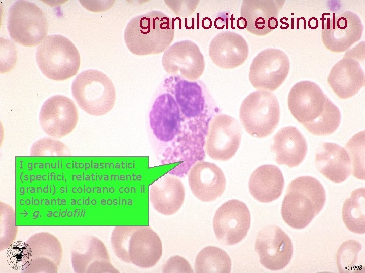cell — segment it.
<instances>
[{
	"label": "cell",
	"mask_w": 365,
	"mask_h": 273,
	"mask_svg": "<svg viewBox=\"0 0 365 273\" xmlns=\"http://www.w3.org/2000/svg\"><path fill=\"white\" fill-rule=\"evenodd\" d=\"M308 26L310 28L312 29L317 28L318 26V21L317 19L315 17L310 18L308 21Z\"/></svg>",
	"instance_id": "33"
},
{
	"label": "cell",
	"mask_w": 365,
	"mask_h": 273,
	"mask_svg": "<svg viewBox=\"0 0 365 273\" xmlns=\"http://www.w3.org/2000/svg\"><path fill=\"white\" fill-rule=\"evenodd\" d=\"M351 53L344 55L331 68L327 82L337 96L342 99L352 97L365 83V76L360 64Z\"/></svg>",
	"instance_id": "20"
},
{
	"label": "cell",
	"mask_w": 365,
	"mask_h": 273,
	"mask_svg": "<svg viewBox=\"0 0 365 273\" xmlns=\"http://www.w3.org/2000/svg\"><path fill=\"white\" fill-rule=\"evenodd\" d=\"M315 164L319 172L331 181L340 183L352 173V164L347 151L334 143H323L315 156Z\"/></svg>",
	"instance_id": "23"
},
{
	"label": "cell",
	"mask_w": 365,
	"mask_h": 273,
	"mask_svg": "<svg viewBox=\"0 0 365 273\" xmlns=\"http://www.w3.org/2000/svg\"><path fill=\"white\" fill-rule=\"evenodd\" d=\"M248 54L246 41L239 34L230 31L217 34L209 47L212 61L223 69H233L242 65Z\"/></svg>",
	"instance_id": "21"
},
{
	"label": "cell",
	"mask_w": 365,
	"mask_h": 273,
	"mask_svg": "<svg viewBox=\"0 0 365 273\" xmlns=\"http://www.w3.org/2000/svg\"><path fill=\"white\" fill-rule=\"evenodd\" d=\"M111 243L120 260L143 268L155 266L162 254L160 238L149 226H116Z\"/></svg>",
	"instance_id": "5"
},
{
	"label": "cell",
	"mask_w": 365,
	"mask_h": 273,
	"mask_svg": "<svg viewBox=\"0 0 365 273\" xmlns=\"http://www.w3.org/2000/svg\"><path fill=\"white\" fill-rule=\"evenodd\" d=\"M71 89L79 106L90 115H105L115 105L116 92L114 83L106 74L98 70L81 72L72 82Z\"/></svg>",
	"instance_id": "7"
},
{
	"label": "cell",
	"mask_w": 365,
	"mask_h": 273,
	"mask_svg": "<svg viewBox=\"0 0 365 273\" xmlns=\"http://www.w3.org/2000/svg\"><path fill=\"white\" fill-rule=\"evenodd\" d=\"M364 131L352 136L345 145L349 156L352 174L356 178L364 179Z\"/></svg>",
	"instance_id": "28"
},
{
	"label": "cell",
	"mask_w": 365,
	"mask_h": 273,
	"mask_svg": "<svg viewBox=\"0 0 365 273\" xmlns=\"http://www.w3.org/2000/svg\"><path fill=\"white\" fill-rule=\"evenodd\" d=\"M38 65L50 79L61 81L75 75L80 65L79 52L67 37L60 34L47 36L38 46Z\"/></svg>",
	"instance_id": "6"
},
{
	"label": "cell",
	"mask_w": 365,
	"mask_h": 273,
	"mask_svg": "<svg viewBox=\"0 0 365 273\" xmlns=\"http://www.w3.org/2000/svg\"><path fill=\"white\" fill-rule=\"evenodd\" d=\"M284 185L282 172L275 165H263L252 173L248 182L252 197L262 203H269L281 195Z\"/></svg>",
	"instance_id": "25"
},
{
	"label": "cell",
	"mask_w": 365,
	"mask_h": 273,
	"mask_svg": "<svg viewBox=\"0 0 365 273\" xmlns=\"http://www.w3.org/2000/svg\"><path fill=\"white\" fill-rule=\"evenodd\" d=\"M250 221V213L246 204L238 200H230L216 210L213 220L214 232L221 243L235 245L246 236Z\"/></svg>",
	"instance_id": "13"
},
{
	"label": "cell",
	"mask_w": 365,
	"mask_h": 273,
	"mask_svg": "<svg viewBox=\"0 0 365 273\" xmlns=\"http://www.w3.org/2000/svg\"><path fill=\"white\" fill-rule=\"evenodd\" d=\"M270 149L275 154V161L290 168L298 166L304 159L307 151V142L296 127L287 126L279 130L273 138Z\"/></svg>",
	"instance_id": "24"
},
{
	"label": "cell",
	"mask_w": 365,
	"mask_h": 273,
	"mask_svg": "<svg viewBox=\"0 0 365 273\" xmlns=\"http://www.w3.org/2000/svg\"><path fill=\"white\" fill-rule=\"evenodd\" d=\"M162 66L170 76H179L189 81H195L203 74L205 61L198 46L185 40L170 46L162 58Z\"/></svg>",
	"instance_id": "14"
},
{
	"label": "cell",
	"mask_w": 365,
	"mask_h": 273,
	"mask_svg": "<svg viewBox=\"0 0 365 273\" xmlns=\"http://www.w3.org/2000/svg\"><path fill=\"white\" fill-rule=\"evenodd\" d=\"M231 267V260L228 254L214 246L203 248L195 259V269L198 273H229Z\"/></svg>",
	"instance_id": "27"
},
{
	"label": "cell",
	"mask_w": 365,
	"mask_h": 273,
	"mask_svg": "<svg viewBox=\"0 0 365 273\" xmlns=\"http://www.w3.org/2000/svg\"><path fill=\"white\" fill-rule=\"evenodd\" d=\"M188 181L193 194L203 202L215 200L226 188V178L221 168L204 161L197 162L191 168Z\"/></svg>",
	"instance_id": "19"
},
{
	"label": "cell",
	"mask_w": 365,
	"mask_h": 273,
	"mask_svg": "<svg viewBox=\"0 0 365 273\" xmlns=\"http://www.w3.org/2000/svg\"><path fill=\"white\" fill-rule=\"evenodd\" d=\"M185 196V188L180 180L169 173L162 176L150 186V201L154 208L162 214L176 213L181 207Z\"/></svg>",
	"instance_id": "22"
},
{
	"label": "cell",
	"mask_w": 365,
	"mask_h": 273,
	"mask_svg": "<svg viewBox=\"0 0 365 273\" xmlns=\"http://www.w3.org/2000/svg\"><path fill=\"white\" fill-rule=\"evenodd\" d=\"M7 28L11 38L26 47L39 44L47 35L48 23L44 11L28 1L15 2L9 10Z\"/></svg>",
	"instance_id": "10"
},
{
	"label": "cell",
	"mask_w": 365,
	"mask_h": 273,
	"mask_svg": "<svg viewBox=\"0 0 365 273\" xmlns=\"http://www.w3.org/2000/svg\"><path fill=\"white\" fill-rule=\"evenodd\" d=\"M79 114L71 99L63 95H55L43 104L39 121L43 131L48 135L60 138L69 134L76 127Z\"/></svg>",
	"instance_id": "16"
},
{
	"label": "cell",
	"mask_w": 365,
	"mask_h": 273,
	"mask_svg": "<svg viewBox=\"0 0 365 273\" xmlns=\"http://www.w3.org/2000/svg\"><path fill=\"white\" fill-rule=\"evenodd\" d=\"M363 27L359 16L351 11L333 14L321 32L325 47L334 53L343 52L361 37Z\"/></svg>",
	"instance_id": "17"
},
{
	"label": "cell",
	"mask_w": 365,
	"mask_h": 273,
	"mask_svg": "<svg viewBox=\"0 0 365 273\" xmlns=\"http://www.w3.org/2000/svg\"><path fill=\"white\" fill-rule=\"evenodd\" d=\"M174 34L171 18L163 12L152 10L131 19L125 29L124 38L130 52L144 56L164 52Z\"/></svg>",
	"instance_id": "3"
},
{
	"label": "cell",
	"mask_w": 365,
	"mask_h": 273,
	"mask_svg": "<svg viewBox=\"0 0 365 273\" xmlns=\"http://www.w3.org/2000/svg\"><path fill=\"white\" fill-rule=\"evenodd\" d=\"M209 123L181 113L173 95L160 84L150 106L146 131L160 164L177 163L168 173L184 177L196 163L204 160Z\"/></svg>",
	"instance_id": "1"
},
{
	"label": "cell",
	"mask_w": 365,
	"mask_h": 273,
	"mask_svg": "<svg viewBox=\"0 0 365 273\" xmlns=\"http://www.w3.org/2000/svg\"><path fill=\"white\" fill-rule=\"evenodd\" d=\"M324 188L317 179L309 176L296 178L288 185L282 202L281 213L290 227H306L323 208Z\"/></svg>",
	"instance_id": "4"
},
{
	"label": "cell",
	"mask_w": 365,
	"mask_h": 273,
	"mask_svg": "<svg viewBox=\"0 0 365 273\" xmlns=\"http://www.w3.org/2000/svg\"><path fill=\"white\" fill-rule=\"evenodd\" d=\"M361 245L354 240L344 242L339 247L336 255V261L340 272H352L360 266L359 252Z\"/></svg>",
	"instance_id": "29"
},
{
	"label": "cell",
	"mask_w": 365,
	"mask_h": 273,
	"mask_svg": "<svg viewBox=\"0 0 365 273\" xmlns=\"http://www.w3.org/2000/svg\"><path fill=\"white\" fill-rule=\"evenodd\" d=\"M283 0H244L242 1L241 17L238 27L246 28L257 36H264L278 26V16L284 5Z\"/></svg>",
	"instance_id": "18"
},
{
	"label": "cell",
	"mask_w": 365,
	"mask_h": 273,
	"mask_svg": "<svg viewBox=\"0 0 365 273\" xmlns=\"http://www.w3.org/2000/svg\"><path fill=\"white\" fill-rule=\"evenodd\" d=\"M255 251L264 267L270 270H279L289 263L293 247L289 237L280 228L269 225L258 232Z\"/></svg>",
	"instance_id": "15"
},
{
	"label": "cell",
	"mask_w": 365,
	"mask_h": 273,
	"mask_svg": "<svg viewBox=\"0 0 365 273\" xmlns=\"http://www.w3.org/2000/svg\"><path fill=\"white\" fill-rule=\"evenodd\" d=\"M161 84L173 95L181 112L187 116L211 121L219 114L218 107L202 81H189L179 76L169 75Z\"/></svg>",
	"instance_id": "8"
},
{
	"label": "cell",
	"mask_w": 365,
	"mask_h": 273,
	"mask_svg": "<svg viewBox=\"0 0 365 273\" xmlns=\"http://www.w3.org/2000/svg\"><path fill=\"white\" fill-rule=\"evenodd\" d=\"M289 69V60L284 52L275 48L266 49L253 59L249 68V80L256 89L274 91L284 81Z\"/></svg>",
	"instance_id": "11"
},
{
	"label": "cell",
	"mask_w": 365,
	"mask_h": 273,
	"mask_svg": "<svg viewBox=\"0 0 365 273\" xmlns=\"http://www.w3.org/2000/svg\"><path fill=\"white\" fill-rule=\"evenodd\" d=\"M242 129L234 117L218 114L210 122L205 144V151L212 159L227 161L239 148Z\"/></svg>",
	"instance_id": "12"
},
{
	"label": "cell",
	"mask_w": 365,
	"mask_h": 273,
	"mask_svg": "<svg viewBox=\"0 0 365 273\" xmlns=\"http://www.w3.org/2000/svg\"><path fill=\"white\" fill-rule=\"evenodd\" d=\"M164 272H193V269L189 263L180 256H173L164 264L163 267Z\"/></svg>",
	"instance_id": "32"
},
{
	"label": "cell",
	"mask_w": 365,
	"mask_h": 273,
	"mask_svg": "<svg viewBox=\"0 0 365 273\" xmlns=\"http://www.w3.org/2000/svg\"><path fill=\"white\" fill-rule=\"evenodd\" d=\"M7 260L10 267L14 270H25L32 262V250L24 242H15L7 250Z\"/></svg>",
	"instance_id": "30"
},
{
	"label": "cell",
	"mask_w": 365,
	"mask_h": 273,
	"mask_svg": "<svg viewBox=\"0 0 365 273\" xmlns=\"http://www.w3.org/2000/svg\"><path fill=\"white\" fill-rule=\"evenodd\" d=\"M343 221L347 229L355 233H365V189L360 188L351 193L342 208Z\"/></svg>",
	"instance_id": "26"
},
{
	"label": "cell",
	"mask_w": 365,
	"mask_h": 273,
	"mask_svg": "<svg viewBox=\"0 0 365 273\" xmlns=\"http://www.w3.org/2000/svg\"><path fill=\"white\" fill-rule=\"evenodd\" d=\"M68 152V148L63 143L50 138L38 140L30 149V155L34 156H63Z\"/></svg>",
	"instance_id": "31"
},
{
	"label": "cell",
	"mask_w": 365,
	"mask_h": 273,
	"mask_svg": "<svg viewBox=\"0 0 365 273\" xmlns=\"http://www.w3.org/2000/svg\"><path fill=\"white\" fill-rule=\"evenodd\" d=\"M287 102L293 116L313 134H332L340 125L339 109L314 82L303 81L295 84Z\"/></svg>",
	"instance_id": "2"
},
{
	"label": "cell",
	"mask_w": 365,
	"mask_h": 273,
	"mask_svg": "<svg viewBox=\"0 0 365 273\" xmlns=\"http://www.w3.org/2000/svg\"><path fill=\"white\" fill-rule=\"evenodd\" d=\"M280 116L277 97L266 90L250 93L243 100L239 110L240 121L244 129L257 138L272 134L279 123Z\"/></svg>",
	"instance_id": "9"
}]
</instances>
